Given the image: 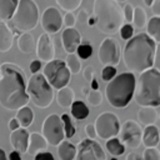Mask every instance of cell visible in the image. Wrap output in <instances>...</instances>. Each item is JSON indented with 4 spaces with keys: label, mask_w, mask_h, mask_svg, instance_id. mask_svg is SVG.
I'll use <instances>...</instances> for the list:
<instances>
[{
    "label": "cell",
    "mask_w": 160,
    "mask_h": 160,
    "mask_svg": "<svg viewBox=\"0 0 160 160\" xmlns=\"http://www.w3.org/2000/svg\"><path fill=\"white\" fill-rule=\"evenodd\" d=\"M26 80L22 68L12 62L0 65V105L10 111L19 110L29 102Z\"/></svg>",
    "instance_id": "1"
},
{
    "label": "cell",
    "mask_w": 160,
    "mask_h": 160,
    "mask_svg": "<svg viewBox=\"0 0 160 160\" xmlns=\"http://www.w3.org/2000/svg\"><path fill=\"white\" fill-rule=\"evenodd\" d=\"M158 44L145 32H140L128 40L122 60L129 72H142L152 68L156 58Z\"/></svg>",
    "instance_id": "2"
},
{
    "label": "cell",
    "mask_w": 160,
    "mask_h": 160,
    "mask_svg": "<svg viewBox=\"0 0 160 160\" xmlns=\"http://www.w3.org/2000/svg\"><path fill=\"white\" fill-rule=\"evenodd\" d=\"M92 16L98 29L108 35L116 34L124 22L122 10L114 0H94Z\"/></svg>",
    "instance_id": "3"
},
{
    "label": "cell",
    "mask_w": 160,
    "mask_h": 160,
    "mask_svg": "<svg viewBox=\"0 0 160 160\" xmlns=\"http://www.w3.org/2000/svg\"><path fill=\"white\" fill-rule=\"evenodd\" d=\"M134 98L140 106L158 108L160 105V71L156 68L140 72L135 81Z\"/></svg>",
    "instance_id": "4"
},
{
    "label": "cell",
    "mask_w": 160,
    "mask_h": 160,
    "mask_svg": "<svg viewBox=\"0 0 160 160\" xmlns=\"http://www.w3.org/2000/svg\"><path fill=\"white\" fill-rule=\"evenodd\" d=\"M135 75L132 72H121L115 75L106 85L105 95L108 102L114 108H126L134 96Z\"/></svg>",
    "instance_id": "5"
},
{
    "label": "cell",
    "mask_w": 160,
    "mask_h": 160,
    "mask_svg": "<svg viewBox=\"0 0 160 160\" xmlns=\"http://www.w3.org/2000/svg\"><path fill=\"white\" fill-rule=\"evenodd\" d=\"M26 94L32 104L40 109L51 105L54 100V90L41 72L32 74L26 85Z\"/></svg>",
    "instance_id": "6"
},
{
    "label": "cell",
    "mask_w": 160,
    "mask_h": 160,
    "mask_svg": "<svg viewBox=\"0 0 160 160\" xmlns=\"http://www.w3.org/2000/svg\"><path fill=\"white\" fill-rule=\"evenodd\" d=\"M39 10L34 0H19L18 6L11 16V22L15 29L29 32L38 25Z\"/></svg>",
    "instance_id": "7"
},
{
    "label": "cell",
    "mask_w": 160,
    "mask_h": 160,
    "mask_svg": "<svg viewBox=\"0 0 160 160\" xmlns=\"http://www.w3.org/2000/svg\"><path fill=\"white\" fill-rule=\"evenodd\" d=\"M42 75L52 89L59 90V89H61L69 84L71 74L68 70L64 60L54 59V60L45 64Z\"/></svg>",
    "instance_id": "8"
},
{
    "label": "cell",
    "mask_w": 160,
    "mask_h": 160,
    "mask_svg": "<svg viewBox=\"0 0 160 160\" xmlns=\"http://www.w3.org/2000/svg\"><path fill=\"white\" fill-rule=\"evenodd\" d=\"M94 128L96 136H99L102 140H109L111 138H116V135L119 134L120 122L114 112L105 111L96 118L94 122Z\"/></svg>",
    "instance_id": "9"
},
{
    "label": "cell",
    "mask_w": 160,
    "mask_h": 160,
    "mask_svg": "<svg viewBox=\"0 0 160 160\" xmlns=\"http://www.w3.org/2000/svg\"><path fill=\"white\" fill-rule=\"evenodd\" d=\"M41 135L51 146H58L65 139L62 121L58 114L46 116L41 126Z\"/></svg>",
    "instance_id": "10"
},
{
    "label": "cell",
    "mask_w": 160,
    "mask_h": 160,
    "mask_svg": "<svg viewBox=\"0 0 160 160\" xmlns=\"http://www.w3.org/2000/svg\"><path fill=\"white\" fill-rule=\"evenodd\" d=\"M141 132H142V129L140 128V124L130 119L121 125L119 130V134H120L119 140L125 148L135 150L141 144Z\"/></svg>",
    "instance_id": "11"
},
{
    "label": "cell",
    "mask_w": 160,
    "mask_h": 160,
    "mask_svg": "<svg viewBox=\"0 0 160 160\" xmlns=\"http://www.w3.org/2000/svg\"><path fill=\"white\" fill-rule=\"evenodd\" d=\"M99 61L104 66H114L120 61V44L114 38H106L99 46L98 50Z\"/></svg>",
    "instance_id": "12"
},
{
    "label": "cell",
    "mask_w": 160,
    "mask_h": 160,
    "mask_svg": "<svg viewBox=\"0 0 160 160\" xmlns=\"http://www.w3.org/2000/svg\"><path fill=\"white\" fill-rule=\"evenodd\" d=\"M76 148L74 160H106V154L101 145L95 140L82 139Z\"/></svg>",
    "instance_id": "13"
},
{
    "label": "cell",
    "mask_w": 160,
    "mask_h": 160,
    "mask_svg": "<svg viewBox=\"0 0 160 160\" xmlns=\"http://www.w3.org/2000/svg\"><path fill=\"white\" fill-rule=\"evenodd\" d=\"M41 26L48 35L56 34L62 26V16L60 10L54 6L46 8L41 15Z\"/></svg>",
    "instance_id": "14"
},
{
    "label": "cell",
    "mask_w": 160,
    "mask_h": 160,
    "mask_svg": "<svg viewBox=\"0 0 160 160\" xmlns=\"http://www.w3.org/2000/svg\"><path fill=\"white\" fill-rule=\"evenodd\" d=\"M35 51H36V55H38L40 62L41 61L49 62V61L54 60V58H55V46H54V42H52L51 38L46 32H44L39 36V39L36 41Z\"/></svg>",
    "instance_id": "15"
},
{
    "label": "cell",
    "mask_w": 160,
    "mask_h": 160,
    "mask_svg": "<svg viewBox=\"0 0 160 160\" xmlns=\"http://www.w3.org/2000/svg\"><path fill=\"white\" fill-rule=\"evenodd\" d=\"M61 42L68 54H75L78 46L81 44V35L75 28H66L61 34Z\"/></svg>",
    "instance_id": "16"
},
{
    "label": "cell",
    "mask_w": 160,
    "mask_h": 160,
    "mask_svg": "<svg viewBox=\"0 0 160 160\" xmlns=\"http://www.w3.org/2000/svg\"><path fill=\"white\" fill-rule=\"evenodd\" d=\"M29 131L24 128H19L10 132L9 141L15 151H18L20 155L25 154L28 150V142H29Z\"/></svg>",
    "instance_id": "17"
},
{
    "label": "cell",
    "mask_w": 160,
    "mask_h": 160,
    "mask_svg": "<svg viewBox=\"0 0 160 160\" xmlns=\"http://www.w3.org/2000/svg\"><path fill=\"white\" fill-rule=\"evenodd\" d=\"M48 142L46 140L42 138L41 134L39 132H31L29 134V142H28V150L26 152H29L30 155H36L39 152H42L48 149Z\"/></svg>",
    "instance_id": "18"
},
{
    "label": "cell",
    "mask_w": 160,
    "mask_h": 160,
    "mask_svg": "<svg viewBox=\"0 0 160 160\" xmlns=\"http://www.w3.org/2000/svg\"><path fill=\"white\" fill-rule=\"evenodd\" d=\"M141 144L145 148H156L159 144V129L155 125L145 126L141 132Z\"/></svg>",
    "instance_id": "19"
},
{
    "label": "cell",
    "mask_w": 160,
    "mask_h": 160,
    "mask_svg": "<svg viewBox=\"0 0 160 160\" xmlns=\"http://www.w3.org/2000/svg\"><path fill=\"white\" fill-rule=\"evenodd\" d=\"M14 34L5 21H0V52H6L11 49Z\"/></svg>",
    "instance_id": "20"
},
{
    "label": "cell",
    "mask_w": 160,
    "mask_h": 160,
    "mask_svg": "<svg viewBox=\"0 0 160 160\" xmlns=\"http://www.w3.org/2000/svg\"><path fill=\"white\" fill-rule=\"evenodd\" d=\"M138 120L140 124L145 126L154 125L155 121L158 120V111L155 110V108L140 106V110L138 111Z\"/></svg>",
    "instance_id": "21"
},
{
    "label": "cell",
    "mask_w": 160,
    "mask_h": 160,
    "mask_svg": "<svg viewBox=\"0 0 160 160\" xmlns=\"http://www.w3.org/2000/svg\"><path fill=\"white\" fill-rule=\"evenodd\" d=\"M35 46H36V41L32 36V34L30 32H22L19 38H18V48L21 52L24 54H31L35 51Z\"/></svg>",
    "instance_id": "22"
},
{
    "label": "cell",
    "mask_w": 160,
    "mask_h": 160,
    "mask_svg": "<svg viewBox=\"0 0 160 160\" xmlns=\"http://www.w3.org/2000/svg\"><path fill=\"white\" fill-rule=\"evenodd\" d=\"M75 101V92L71 88L64 86L58 90L56 94V102L61 108H70L71 104Z\"/></svg>",
    "instance_id": "23"
},
{
    "label": "cell",
    "mask_w": 160,
    "mask_h": 160,
    "mask_svg": "<svg viewBox=\"0 0 160 160\" xmlns=\"http://www.w3.org/2000/svg\"><path fill=\"white\" fill-rule=\"evenodd\" d=\"M76 154V148L72 142L68 140H62L58 145V155L60 160H74Z\"/></svg>",
    "instance_id": "24"
},
{
    "label": "cell",
    "mask_w": 160,
    "mask_h": 160,
    "mask_svg": "<svg viewBox=\"0 0 160 160\" xmlns=\"http://www.w3.org/2000/svg\"><path fill=\"white\" fill-rule=\"evenodd\" d=\"M19 122V125L24 129H26L28 126H30L32 124V120H34V112L31 110V108L29 106H22L16 112V118H15Z\"/></svg>",
    "instance_id": "25"
},
{
    "label": "cell",
    "mask_w": 160,
    "mask_h": 160,
    "mask_svg": "<svg viewBox=\"0 0 160 160\" xmlns=\"http://www.w3.org/2000/svg\"><path fill=\"white\" fill-rule=\"evenodd\" d=\"M19 0H0V19L9 20L11 19Z\"/></svg>",
    "instance_id": "26"
},
{
    "label": "cell",
    "mask_w": 160,
    "mask_h": 160,
    "mask_svg": "<svg viewBox=\"0 0 160 160\" xmlns=\"http://www.w3.org/2000/svg\"><path fill=\"white\" fill-rule=\"evenodd\" d=\"M71 115L76 119V120H84V119H86L88 116H89V114H90V110H89V108L86 106V104L84 102V101H79V100H76V101H74L72 104H71Z\"/></svg>",
    "instance_id": "27"
},
{
    "label": "cell",
    "mask_w": 160,
    "mask_h": 160,
    "mask_svg": "<svg viewBox=\"0 0 160 160\" xmlns=\"http://www.w3.org/2000/svg\"><path fill=\"white\" fill-rule=\"evenodd\" d=\"M149 38H151L156 44L160 41V16H152L150 18L148 22V34Z\"/></svg>",
    "instance_id": "28"
},
{
    "label": "cell",
    "mask_w": 160,
    "mask_h": 160,
    "mask_svg": "<svg viewBox=\"0 0 160 160\" xmlns=\"http://www.w3.org/2000/svg\"><path fill=\"white\" fill-rule=\"evenodd\" d=\"M106 150L112 155V156H120L125 152V146L120 142V140L118 138H111L109 140H106Z\"/></svg>",
    "instance_id": "29"
},
{
    "label": "cell",
    "mask_w": 160,
    "mask_h": 160,
    "mask_svg": "<svg viewBox=\"0 0 160 160\" xmlns=\"http://www.w3.org/2000/svg\"><path fill=\"white\" fill-rule=\"evenodd\" d=\"M65 64L70 74H79L81 70V61L76 54H68L65 59Z\"/></svg>",
    "instance_id": "30"
},
{
    "label": "cell",
    "mask_w": 160,
    "mask_h": 160,
    "mask_svg": "<svg viewBox=\"0 0 160 160\" xmlns=\"http://www.w3.org/2000/svg\"><path fill=\"white\" fill-rule=\"evenodd\" d=\"M134 22V26L136 29H142L146 24V12L142 8L138 6V8H134V14H132V20Z\"/></svg>",
    "instance_id": "31"
},
{
    "label": "cell",
    "mask_w": 160,
    "mask_h": 160,
    "mask_svg": "<svg viewBox=\"0 0 160 160\" xmlns=\"http://www.w3.org/2000/svg\"><path fill=\"white\" fill-rule=\"evenodd\" d=\"M61 121H62V126H64V134H65V138L70 139L75 135V125H74V121L71 120V118L68 115V114H62L60 116Z\"/></svg>",
    "instance_id": "32"
},
{
    "label": "cell",
    "mask_w": 160,
    "mask_h": 160,
    "mask_svg": "<svg viewBox=\"0 0 160 160\" xmlns=\"http://www.w3.org/2000/svg\"><path fill=\"white\" fill-rule=\"evenodd\" d=\"M55 1L62 10H66V12H72L82 2V0H55Z\"/></svg>",
    "instance_id": "33"
},
{
    "label": "cell",
    "mask_w": 160,
    "mask_h": 160,
    "mask_svg": "<svg viewBox=\"0 0 160 160\" xmlns=\"http://www.w3.org/2000/svg\"><path fill=\"white\" fill-rule=\"evenodd\" d=\"M76 55H78V58L79 59H88V58H90L91 56V54H92V46L90 45V44H88V42H84V44H80L79 46H78V49H76Z\"/></svg>",
    "instance_id": "34"
},
{
    "label": "cell",
    "mask_w": 160,
    "mask_h": 160,
    "mask_svg": "<svg viewBox=\"0 0 160 160\" xmlns=\"http://www.w3.org/2000/svg\"><path fill=\"white\" fill-rule=\"evenodd\" d=\"M86 99H88L89 104L92 105V106H99L102 102V95L99 90H91L90 89L88 95H86Z\"/></svg>",
    "instance_id": "35"
},
{
    "label": "cell",
    "mask_w": 160,
    "mask_h": 160,
    "mask_svg": "<svg viewBox=\"0 0 160 160\" xmlns=\"http://www.w3.org/2000/svg\"><path fill=\"white\" fill-rule=\"evenodd\" d=\"M141 160H160V152L156 148H146L142 152Z\"/></svg>",
    "instance_id": "36"
},
{
    "label": "cell",
    "mask_w": 160,
    "mask_h": 160,
    "mask_svg": "<svg viewBox=\"0 0 160 160\" xmlns=\"http://www.w3.org/2000/svg\"><path fill=\"white\" fill-rule=\"evenodd\" d=\"M132 34H134L132 25H130V24H122V26L120 28V36L124 40H129V39L132 38Z\"/></svg>",
    "instance_id": "37"
},
{
    "label": "cell",
    "mask_w": 160,
    "mask_h": 160,
    "mask_svg": "<svg viewBox=\"0 0 160 160\" xmlns=\"http://www.w3.org/2000/svg\"><path fill=\"white\" fill-rule=\"evenodd\" d=\"M115 75H116V69L114 66H104V69L101 71V79L104 81L109 82Z\"/></svg>",
    "instance_id": "38"
},
{
    "label": "cell",
    "mask_w": 160,
    "mask_h": 160,
    "mask_svg": "<svg viewBox=\"0 0 160 160\" xmlns=\"http://www.w3.org/2000/svg\"><path fill=\"white\" fill-rule=\"evenodd\" d=\"M122 10V18H124V21H128L130 22L132 20V14H134V6L131 4H125L124 9Z\"/></svg>",
    "instance_id": "39"
},
{
    "label": "cell",
    "mask_w": 160,
    "mask_h": 160,
    "mask_svg": "<svg viewBox=\"0 0 160 160\" xmlns=\"http://www.w3.org/2000/svg\"><path fill=\"white\" fill-rule=\"evenodd\" d=\"M75 22H76L75 15L72 12H66L65 16H64V19H62V24H65L66 28H74Z\"/></svg>",
    "instance_id": "40"
},
{
    "label": "cell",
    "mask_w": 160,
    "mask_h": 160,
    "mask_svg": "<svg viewBox=\"0 0 160 160\" xmlns=\"http://www.w3.org/2000/svg\"><path fill=\"white\" fill-rule=\"evenodd\" d=\"M94 75H95V70H94V66H92V65H88V66L82 70V76H84V79H85L88 82H90V81L94 79Z\"/></svg>",
    "instance_id": "41"
},
{
    "label": "cell",
    "mask_w": 160,
    "mask_h": 160,
    "mask_svg": "<svg viewBox=\"0 0 160 160\" xmlns=\"http://www.w3.org/2000/svg\"><path fill=\"white\" fill-rule=\"evenodd\" d=\"M85 134L88 136V139L90 140H94L96 138V132H95V128H94V124H88L85 126Z\"/></svg>",
    "instance_id": "42"
},
{
    "label": "cell",
    "mask_w": 160,
    "mask_h": 160,
    "mask_svg": "<svg viewBox=\"0 0 160 160\" xmlns=\"http://www.w3.org/2000/svg\"><path fill=\"white\" fill-rule=\"evenodd\" d=\"M34 160H55L54 159V155L49 151H42V152H39L35 155Z\"/></svg>",
    "instance_id": "43"
},
{
    "label": "cell",
    "mask_w": 160,
    "mask_h": 160,
    "mask_svg": "<svg viewBox=\"0 0 160 160\" xmlns=\"http://www.w3.org/2000/svg\"><path fill=\"white\" fill-rule=\"evenodd\" d=\"M40 69H41V62H40L39 60H32V61L30 62V71H31L32 74L39 72Z\"/></svg>",
    "instance_id": "44"
},
{
    "label": "cell",
    "mask_w": 160,
    "mask_h": 160,
    "mask_svg": "<svg viewBox=\"0 0 160 160\" xmlns=\"http://www.w3.org/2000/svg\"><path fill=\"white\" fill-rule=\"evenodd\" d=\"M8 128H9V130L14 131V130L19 129V128H20V125H19L18 120H16L15 118H12V119H10V121H9V124H8Z\"/></svg>",
    "instance_id": "45"
},
{
    "label": "cell",
    "mask_w": 160,
    "mask_h": 160,
    "mask_svg": "<svg viewBox=\"0 0 160 160\" xmlns=\"http://www.w3.org/2000/svg\"><path fill=\"white\" fill-rule=\"evenodd\" d=\"M150 8H152V11H154L155 16H159L160 15V0H154L152 5Z\"/></svg>",
    "instance_id": "46"
},
{
    "label": "cell",
    "mask_w": 160,
    "mask_h": 160,
    "mask_svg": "<svg viewBox=\"0 0 160 160\" xmlns=\"http://www.w3.org/2000/svg\"><path fill=\"white\" fill-rule=\"evenodd\" d=\"M88 18H89L88 11H86V10H80V12H79V15H78V19L80 20V22H85V21L88 20Z\"/></svg>",
    "instance_id": "47"
},
{
    "label": "cell",
    "mask_w": 160,
    "mask_h": 160,
    "mask_svg": "<svg viewBox=\"0 0 160 160\" xmlns=\"http://www.w3.org/2000/svg\"><path fill=\"white\" fill-rule=\"evenodd\" d=\"M8 160H21V156H20V154L18 152V151H11L10 154H9V156H8Z\"/></svg>",
    "instance_id": "48"
},
{
    "label": "cell",
    "mask_w": 160,
    "mask_h": 160,
    "mask_svg": "<svg viewBox=\"0 0 160 160\" xmlns=\"http://www.w3.org/2000/svg\"><path fill=\"white\" fill-rule=\"evenodd\" d=\"M126 160H141V156L139 154H136L135 151H131L130 154L126 155Z\"/></svg>",
    "instance_id": "49"
},
{
    "label": "cell",
    "mask_w": 160,
    "mask_h": 160,
    "mask_svg": "<svg viewBox=\"0 0 160 160\" xmlns=\"http://www.w3.org/2000/svg\"><path fill=\"white\" fill-rule=\"evenodd\" d=\"M90 89L91 90H99V82H98V80L95 78L90 81Z\"/></svg>",
    "instance_id": "50"
},
{
    "label": "cell",
    "mask_w": 160,
    "mask_h": 160,
    "mask_svg": "<svg viewBox=\"0 0 160 160\" xmlns=\"http://www.w3.org/2000/svg\"><path fill=\"white\" fill-rule=\"evenodd\" d=\"M0 160H8V156L4 151V149H1V148H0Z\"/></svg>",
    "instance_id": "51"
},
{
    "label": "cell",
    "mask_w": 160,
    "mask_h": 160,
    "mask_svg": "<svg viewBox=\"0 0 160 160\" xmlns=\"http://www.w3.org/2000/svg\"><path fill=\"white\" fill-rule=\"evenodd\" d=\"M88 24H89L90 26H92V25H95V19H94V16H92V15L88 18Z\"/></svg>",
    "instance_id": "52"
},
{
    "label": "cell",
    "mask_w": 160,
    "mask_h": 160,
    "mask_svg": "<svg viewBox=\"0 0 160 160\" xmlns=\"http://www.w3.org/2000/svg\"><path fill=\"white\" fill-rule=\"evenodd\" d=\"M144 2H145V5H146V6H151V5H152V2H154V0H144Z\"/></svg>",
    "instance_id": "53"
},
{
    "label": "cell",
    "mask_w": 160,
    "mask_h": 160,
    "mask_svg": "<svg viewBox=\"0 0 160 160\" xmlns=\"http://www.w3.org/2000/svg\"><path fill=\"white\" fill-rule=\"evenodd\" d=\"M82 92H84L85 95H88V92H89V89H88L86 86H84V89H82Z\"/></svg>",
    "instance_id": "54"
},
{
    "label": "cell",
    "mask_w": 160,
    "mask_h": 160,
    "mask_svg": "<svg viewBox=\"0 0 160 160\" xmlns=\"http://www.w3.org/2000/svg\"><path fill=\"white\" fill-rule=\"evenodd\" d=\"M114 1H116V2H125L126 0H114Z\"/></svg>",
    "instance_id": "55"
},
{
    "label": "cell",
    "mask_w": 160,
    "mask_h": 160,
    "mask_svg": "<svg viewBox=\"0 0 160 160\" xmlns=\"http://www.w3.org/2000/svg\"><path fill=\"white\" fill-rule=\"evenodd\" d=\"M110 160H118V159H116V158H112V159H110Z\"/></svg>",
    "instance_id": "56"
},
{
    "label": "cell",
    "mask_w": 160,
    "mask_h": 160,
    "mask_svg": "<svg viewBox=\"0 0 160 160\" xmlns=\"http://www.w3.org/2000/svg\"><path fill=\"white\" fill-rule=\"evenodd\" d=\"M21 160H22V159H21Z\"/></svg>",
    "instance_id": "57"
}]
</instances>
